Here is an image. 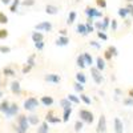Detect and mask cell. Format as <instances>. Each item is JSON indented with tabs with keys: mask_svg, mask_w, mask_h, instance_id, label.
Returning a JSON list of instances; mask_svg holds the SVG:
<instances>
[{
	"mask_svg": "<svg viewBox=\"0 0 133 133\" xmlns=\"http://www.w3.org/2000/svg\"><path fill=\"white\" fill-rule=\"evenodd\" d=\"M115 132L116 133H124V124L118 117L115 118Z\"/></svg>",
	"mask_w": 133,
	"mask_h": 133,
	"instance_id": "7c38bea8",
	"label": "cell"
},
{
	"mask_svg": "<svg viewBox=\"0 0 133 133\" xmlns=\"http://www.w3.org/2000/svg\"><path fill=\"white\" fill-rule=\"evenodd\" d=\"M91 75H92V79L96 84H101L104 81V77L101 75V72L96 69V66H91Z\"/></svg>",
	"mask_w": 133,
	"mask_h": 133,
	"instance_id": "277c9868",
	"label": "cell"
},
{
	"mask_svg": "<svg viewBox=\"0 0 133 133\" xmlns=\"http://www.w3.org/2000/svg\"><path fill=\"white\" fill-rule=\"evenodd\" d=\"M96 69L100 71V72H103L105 69V61H104V59L101 56H98L96 59Z\"/></svg>",
	"mask_w": 133,
	"mask_h": 133,
	"instance_id": "5bb4252c",
	"label": "cell"
},
{
	"mask_svg": "<svg viewBox=\"0 0 133 133\" xmlns=\"http://www.w3.org/2000/svg\"><path fill=\"white\" fill-rule=\"evenodd\" d=\"M108 51L110 52V55H112V56H113V57H116V56H117V55H118V51H117V48H116L115 45H110V47L108 48Z\"/></svg>",
	"mask_w": 133,
	"mask_h": 133,
	"instance_id": "74e56055",
	"label": "cell"
},
{
	"mask_svg": "<svg viewBox=\"0 0 133 133\" xmlns=\"http://www.w3.org/2000/svg\"><path fill=\"white\" fill-rule=\"evenodd\" d=\"M76 80H77V83H80V84L84 85L87 83V77H85V75L83 72H79V73H76Z\"/></svg>",
	"mask_w": 133,
	"mask_h": 133,
	"instance_id": "d4e9b609",
	"label": "cell"
},
{
	"mask_svg": "<svg viewBox=\"0 0 133 133\" xmlns=\"http://www.w3.org/2000/svg\"><path fill=\"white\" fill-rule=\"evenodd\" d=\"M83 57H84L85 65H89V66H92V65H93V57H92V55H91V53L84 52V53H83Z\"/></svg>",
	"mask_w": 133,
	"mask_h": 133,
	"instance_id": "e0dca14e",
	"label": "cell"
},
{
	"mask_svg": "<svg viewBox=\"0 0 133 133\" xmlns=\"http://www.w3.org/2000/svg\"><path fill=\"white\" fill-rule=\"evenodd\" d=\"M3 75L5 77H12V76L16 75V72H15L14 68H11V66H5V68H3Z\"/></svg>",
	"mask_w": 133,
	"mask_h": 133,
	"instance_id": "ffe728a7",
	"label": "cell"
},
{
	"mask_svg": "<svg viewBox=\"0 0 133 133\" xmlns=\"http://www.w3.org/2000/svg\"><path fill=\"white\" fill-rule=\"evenodd\" d=\"M44 47H45V43H44V41H37V43H35V48H36L37 51H43Z\"/></svg>",
	"mask_w": 133,
	"mask_h": 133,
	"instance_id": "ab89813d",
	"label": "cell"
},
{
	"mask_svg": "<svg viewBox=\"0 0 133 133\" xmlns=\"http://www.w3.org/2000/svg\"><path fill=\"white\" fill-rule=\"evenodd\" d=\"M84 128V123H83V121H76V123H75V132H80L81 129Z\"/></svg>",
	"mask_w": 133,
	"mask_h": 133,
	"instance_id": "d6a6232c",
	"label": "cell"
},
{
	"mask_svg": "<svg viewBox=\"0 0 133 133\" xmlns=\"http://www.w3.org/2000/svg\"><path fill=\"white\" fill-rule=\"evenodd\" d=\"M8 37V31L4 28H0V40H4Z\"/></svg>",
	"mask_w": 133,
	"mask_h": 133,
	"instance_id": "f35d334b",
	"label": "cell"
},
{
	"mask_svg": "<svg viewBox=\"0 0 133 133\" xmlns=\"http://www.w3.org/2000/svg\"><path fill=\"white\" fill-rule=\"evenodd\" d=\"M85 28H87V33H92L95 31L93 23H88V21H87V24H85Z\"/></svg>",
	"mask_w": 133,
	"mask_h": 133,
	"instance_id": "b9f144b4",
	"label": "cell"
},
{
	"mask_svg": "<svg viewBox=\"0 0 133 133\" xmlns=\"http://www.w3.org/2000/svg\"><path fill=\"white\" fill-rule=\"evenodd\" d=\"M71 115H72V108H68V109H64V113H63V121H64V123H66V121L69 120Z\"/></svg>",
	"mask_w": 133,
	"mask_h": 133,
	"instance_id": "4316f807",
	"label": "cell"
},
{
	"mask_svg": "<svg viewBox=\"0 0 133 133\" xmlns=\"http://www.w3.org/2000/svg\"><path fill=\"white\" fill-rule=\"evenodd\" d=\"M127 2H129V3H130V2H133V0H127Z\"/></svg>",
	"mask_w": 133,
	"mask_h": 133,
	"instance_id": "91938a15",
	"label": "cell"
},
{
	"mask_svg": "<svg viewBox=\"0 0 133 133\" xmlns=\"http://www.w3.org/2000/svg\"><path fill=\"white\" fill-rule=\"evenodd\" d=\"M103 32H105L107 29H108V27H109V24H110V19H109V16H104V19H103Z\"/></svg>",
	"mask_w": 133,
	"mask_h": 133,
	"instance_id": "f546056e",
	"label": "cell"
},
{
	"mask_svg": "<svg viewBox=\"0 0 133 133\" xmlns=\"http://www.w3.org/2000/svg\"><path fill=\"white\" fill-rule=\"evenodd\" d=\"M44 80L48 81V83H52V84H59L61 81V77L56 73H48V75H45Z\"/></svg>",
	"mask_w": 133,
	"mask_h": 133,
	"instance_id": "9c48e42d",
	"label": "cell"
},
{
	"mask_svg": "<svg viewBox=\"0 0 133 133\" xmlns=\"http://www.w3.org/2000/svg\"><path fill=\"white\" fill-rule=\"evenodd\" d=\"M27 64L31 66V68H33V66L36 65V63H35V55H31V56L28 57V60H27Z\"/></svg>",
	"mask_w": 133,
	"mask_h": 133,
	"instance_id": "d590c367",
	"label": "cell"
},
{
	"mask_svg": "<svg viewBox=\"0 0 133 133\" xmlns=\"http://www.w3.org/2000/svg\"><path fill=\"white\" fill-rule=\"evenodd\" d=\"M45 123H48V124H49V123H51V124H57V123H61V118L53 116V112L51 110V112H48L47 116H45Z\"/></svg>",
	"mask_w": 133,
	"mask_h": 133,
	"instance_id": "30bf717a",
	"label": "cell"
},
{
	"mask_svg": "<svg viewBox=\"0 0 133 133\" xmlns=\"http://www.w3.org/2000/svg\"><path fill=\"white\" fill-rule=\"evenodd\" d=\"M27 120H28V124H29V125H39V124H40V118H39L36 115H29V116H27Z\"/></svg>",
	"mask_w": 133,
	"mask_h": 133,
	"instance_id": "9a60e30c",
	"label": "cell"
},
{
	"mask_svg": "<svg viewBox=\"0 0 133 133\" xmlns=\"http://www.w3.org/2000/svg\"><path fill=\"white\" fill-rule=\"evenodd\" d=\"M69 100L71 103H73V104H80V98L77 97V96H75V95H68V97H66Z\"/></svg>",
	"mask_w": 133,
	"mask_h": 133,
	"instance_id": "1f68e13d",
	"label": "cell"
},
{
	"mask_svg": "<svg viewBox=\"0 0 133 133\" xmlns=\"http://www.w3.org/2000/svg\"><path fill=\"white\" fill-rule=\"evenodd\" d=\"M104 57H105V60H112V57H113V56H112V55H110V52L107 49V51L104 52Z\"/></svg>",
	"mask_w": 133,
	"mask_h": 133,
	"instance_id": "681fc988",
	"label": "cell"
},
{
	"mask_svg": "<svg viewBox=\"0 0 133 133\" xmlns=\"http://www.w3.org/2000/svg\"><path fill=\"white\" fill-rule=\"evenodd\" d=\"M93 24H95L93 28H96L97 31H101V32H103V23H101V21H95Z\"/></svg>",
	"mask_w": 133,
	"mask_h": 133,
	"instance_id": "bcb514c9",
	"label": "cell"
},
{
	"mask_svg": "<svg viewBox=\"0 0 133 133\" xmlns=\"http://www.w3.org/2000/svg\"><path fill=\"white\" fill-rule=\"evenodd\" d=\"M123 103H124V105H125V107H133V98L127 97V98H124V100H123Z\"/></svg>",
	"mask_w": 133,
	"mask_h": 133,
	"instance_id": "60d3db41",
	"label": "cell"
},
{
	"mask_svg": "<svg viewBox=\"0 0 133 133\" xmlns=\"http://www.w3.org/2000/svg\"><path fill=\"white\" fill-rule=\"evenodd\" d=\"M17 113H19V105L16 103H14V104H9V108H8L7 112L4 113V116H5V118H12Z\"/></svg>",
	"mask_w": 133,
	"mask_h": 133,
	"instance_id": "5b68a950",
	"label": "cell"
},
{
	"mask_svg": "<svg viewBox=\"0 0 133 133\" xmlns=\"http://www.w3.org/2000/svg\"><path fill=\"white\" fill-rule=\"evenodd\" d=\"M28 128H29V124H28L27 116L19 115V116H17V127H15L16 133H27Z\"/></svg>",
	"mask_w": 133,
	"mask_h": 133,
	"instance_id": "6da1fadb",
	"label": "cell"
},
{
	"mask_svg": "<svg viewBox=\"0 0 133 133\" xmlns=\"http://www.w3.org/2000/svg\"><path fill=\"white\" fill-rule=\"evenodd\" d=\"M19 5H20V0H14L12 4L9 5V11H11L12 14H15L16 11H17V8H19Z\"/></svg>",
	"mask_w": 133,
	"mask_h": 133,
	"instance_id": "f1b7e54d",
	"label": "cell"
},
{
	"mask_svg": "<svg viewBox=\"0 0 133 133\" xmlns=\"http://www.w3.org/2000/svg\"><path fill=\"white\" fill-rule=\"evenodd\" d=\"M125 8H127V9H128V14H129V15H132V16H133V5H132V4H130V3H129V4H128V5H127V7H125Z\"/></svg>",
	"mask_w": 133,
	"mask_h": 133,
	"instance_id": "f907efd6",
	"label": "cell"
},
{
	"mask_svg": "<svg viewBox=\"0 0 133 133\" xmlns=\"http://www.w3.org/2000/svg\"><path fill=\"white\" fill-rule=\"evenodd\" d=\"M32 40L33 43H37V41H44V36L41 32H32Z\"/></svg>",
	"mask_w": 133,
	"mask_h": 133,
	"instance_id": "d6986e66",
	"label": "cell"
},
{
	"mask_svg": "<svg viewBox=\"0 0 133 133\" xmlns=\"http://www.w3.org/2000/svg\"><path fill=\"white\" fill-rule=\"evenodd\" d=\"M0 52H2V53H9L11 48L7 47V45H0Z\"/></svg>",
	"mask_w": 133,
	"mask_h": 133,
	"instance_id": "c3c4849f",
	"label": "cell"
},
{
	"mask_svg": "<svg viewBox=\"0 0 133 133\" xmlns=\"http://www.w3.org/2000/svg\"><path fill=\"white\" fill-rule=\"evenodd\" d=\"M76 17H77V14L75 12V11H71L69 15H68V20H66V23H68V24H73L76 21Z\"/></svg>",
	"mask_w": 133,
	"mask_h": 133,
	"instance_id": "83f0119b",
	"label": "cell"
},
{
	"mask_svg": "<svg viewBox=\"0 0 133 133\" xmlns=\"http://www.w3.org/2000/svg\"><path fill=\"white\" fill-rule=\"evenodd\" d=\"M3 96H4V92H3V91H0V98H2Z\"/></svg>",
	"mask_w": 133,
	"mask_h": 133,
	"instance_id": "6f0895ef",
	"label": "cell"
},
{
	"mask_svg": "<svg viewBox=\"0 0 133 133\" xmlns=\"http://www.w3.org/2000/svg\"><path fill=\"white\" fill-rule=\"evenodd\" d=\"M73 87H75V91L76 92H80V93H83V91H84V85L83 84H80V83H75L73 84Z\"/></svg>",
	"mask_w": 133,
	"mask_h": 133,
	"instance_id": "8d00e7d4",
	"label": "cell"
},
{
	"mask_svg": "<svg viewBox=\"0 0 133 133\" xmlns=\"http://www.w3.org/2000/svg\"><path fill=\"white\" fill-rule=\"evenodd\" d=\"M39 100L36 97H28L25 101H24V109L28 110V112H33L35 109H37L39 107Z\"/></svg>",
	"mask_w": 133,
	"mask_h": 133,
	"instance_id": "3957f363",
	"label": "cell"
},
{
	"mask_svg": "<svg viewBox=\"0 0 133 133\" xmlns=\"http://www.w3.org/2000/svg\"><path fill=\"white\" fill-rule=\"evenodd\" d=\"M21 4L25 5V7H32V5H35V0H24Z\"/></svg>",
	"mask_w": 133,
	"mask_h": 133,
	"instance_id": "f6af8a7d",
	"label": "cell"
},
{
	"mask_svg": "<svg viewBox=\"0 0 133 133\" xmlns=\"http://www.w3.org/2000/svg\"><path fill=\"white\" fill-rule=\"evenodd\" d=\"M9 108V101L8 100H3L2 103H0V112L2 113H5Z\"/></svg>",
	"mask_w": 133,
	"mask_h": 133,
	"instance_id": "603a6c76",
	"label": "cell"
},
{
	"mask_svg": "<svg viewBox=\"0 0 133 133\" xmlns=\"http://www.w3.org/2000/svg\"><path fill=\"white\" fill-rule=\"evenodd\" d=\"M97 36H98V39H101V40H104V41H107V40H108V36H107V33H105V32L97 31Z\"/></svg>",
	"mask_w": 133,
	"mask_h": 133,
	"instance_id": "7bdbcfd3",
	"label": "cell"
},
{
	"mask_svg": "<svg viewBox=\"0 0 133 133\" xmlns=\"http://www.w3.org/2000/svg\"><path fill=\"white\" fill-rule=\"evenodd\" d=\"M117 20H115V19H112V21H110V28H112V31L115 32V31H117Z\"/></svg>",
	"mask_w": 133,
	"mask_h": 133,
	"instance_id": "7dc6e473",
	"label": "cell"
},
{
	"mask_svg": "<svg viewBox=\"0 0 133 133\" xmlns=\"http://www.w3.org/2000/svg\"><path fill=\"white\" fill-rule=\"evenodd\" d=\"M39 103H41L44 107H52L53 105V98L51 96H43Z\"/></svg>",
	"mask_w": 133,
	"mask_h": 133,
	"instance_id": "4fadbf2b",
	"label": "cell"
},
{
	"mask_svg": "<svg viewBox=\"0 0 133 133\" xmlns=\"http://www.w3.org/2000/svg\"><path fill=\"white\" fill-rule=\"evenodd\" d=\"M97 132L98 133H105L107 132V118L104 115L98 117V124H97Z\"/></svg>",
	"mask_w": 133,
	"mask_h": 133,
	"instance_id": "ba28073f",
	"label": "cell"
},
{
	"mask_svg": "<svg viewBox=\"0 0 133 133\" xmlns=\"http://www.w3.org/2000/svg\"><path fill=\"white\" fill-rule=\"evenodd\" d=\"M76 31H77V33H80V35H83V36H87V35H88V33H87V28H85V24H77Z\"/></svg>",
	"mask_w": 133,
	"mask_h": 133,
	"instance_id": "484cf974",
	"label": "cell"
},
{
	"mask_svg": "<svg viewBox=\"0 0 133 133\" xmlns=\"http://www.w3.org/2000/svg\"><path fill=\"white\" fill-rule=\"evenodd\" d=\"M45 12H47L48 15H56V14L59 12V8H57L56 5H52V4H48V5L45 7Z\"/></svg>",
	"mask_w": 133,
	"mask_h": 133,
	"instance_id": "ac0fdd59",
	"label": "cell"
},
{
	"mask_svg": "<svg viewBox=\"0 0 133 133\" xmlns=\"http://www.w3.org/2000/svg\"><path fill=\"white\" fill-rule=\"evenodd\" d=\"M8 23V16L0 11V24H7Z\"/></svg>",
	"mask_w": 133,
	"mask_h": 133,
	"instance_id": "836d02e7",
	"label": "cell"
},
{
	"mask_svg": "<svg viewBox=\"0 0 133 133\" xmlns=\"http://www.w3.org/2000/svg\"><path fill=\"white\" fill-rule=\"evenodd\" d=\"M60 33H61V36H65V35H66V31H65V29H61Z\"/></svg>",
	"mask_w": 133,
	"mask_h": 133,
	"instance_id": "9f6ffc18",
	"label": "cell"
},
{
	"mask_svg": "<svg viewBox=\"0 0 133 133\" xmlns=\"http://www.w3.org/2000/svg\"><path fill=\"white\" fill-rule=\"evenodd\" d=\"M68 44H69V39L66 36H60L56 40V45L57 47H65V45H68Z\"/></svg>",
	"mask_w": 133,
	"mask_h": 133,
	"instance_id": "2e32d148",
	"label": "cell"
},
{
	"mask_svg": "<svg viewBox=\"0 0 133 133\" xmlns=\"http://www.w3.org/2000/svg\"><path fill=\"white\" fill-rule=\"evenodd\" d=\"M85 15L88 17H92V19H95V17H103V14L100 12V11H97L96 8H93V7H87L85 8Z\"/></svg>",
	"mask_w": 133,
	"mask_h": 133,
	"instance_id": "8992f818",
	"label": "cell"
},
{
	"mask_svg": "<svg viewBox=\"0 0 133 133\" xmlns=\"http://www.w3.org/2000/svg\"><path fill=\"white\" fill-rule=\"evenodd\" d=\"M96 4L100 8H107V0H96Z\"/></svg>",
	"mask_w": 133,
	"mask_h": 133,
	"instance_id": "ee69618b",
	"label": "cell"
},
{
	"mask_svg": "<svg viewBox=\"0 0 133 133\" xmlns=\"http://www.w3.org/2000/svg\"><path fill=\"white\" fill-rule=\"evenodd\" d=\"M79 98L81 100V101H83L84 104H87V105H91V103H92V101H91V98H89V97H88L87 95H84V93H81Z\"/></svg>",
	"mask_w": 133,
	"mask_h": 133,
	"instance_id": "4dcf8cb0",
	"label": "cell"
},
{
	"mask_svg": "<svg viewBox=\"0 0 133 133\" xmlns=\"http://www.w3.org/2000/svg\"><path fill=\"white\" fill-rule=\"evenodd\" d=\"M49 127H48V123H41L40 124V127L37 128V133H49V129H48Z\"/></svg>",
	"mask_w": 133,
	"mask_h": 133,
	"instance_id": "44dd1931",
	"label": "cell"
},
{
	"mask_svg": "<svg viewBox=\"0 0 133 133\" xmlns=\"http://www.w3.org/2000/svg\"><path fill=\"white\" fill-rule=\"evenodd\" d=\"M129 97L133 98V88H132V89H129Z\"/></svg>",
	"mask_w": 133,
	"mask_h": 133,
	"instance_id": "11a10c76",
	"label": "cell"
},
{
	"mask_svg": "<svg viewBox=\"0 0 133 133\" xmlns=\"http://www.w3.org/2000/svg\"><path fill=\"white\" fill-rule=\"evenodd\" d=\"M60 107L63 109H68V108H72V103L69 101L68 98H61L60 100Z\"/></svg>",
	"mask_w": 133,
	"mask_h": 133,
	"instance_id": "7402d4cb",
	"label": "cell"
},
{
	"mask_svg": "<svg viewBox=\"0 0 133 133\" xmlns=\"http://www.w3.org/2000/svg\"><path fill=\"white\" fill-rule=\"evenodd\" d=\"M35 29L36 31H44V32H51L52 31V24L49 23V21H41V23L36 24L35 25Z\"/></svg>",
	"mask_w": 133,
	"mask_h": 133,
	"instance_id": "52a82bcc",
	"label": "cell"
},
{
	"mask_svg": "<svg viewBox=\"0 0 133 133\" xmlns=\"http://www.w3.org/2000/svg\"><path fill=\"white\" fill-rule=\"evenodd\" d=\"M2 3L5 4V5H9L11 4V0H2Z\"/></svg>",
	"mask_w": 133,
	"mask_h": 133,
	"instance_id": "db71d44e",
	"label": "cell"
},
{
	"mask_svg": "<svg viewBox=\"0 0 133 133\" xmlns=\"http://www.w3.org/2000/svg\"><path fill=\"white\" fill-rule=\"evenodd\" d=\"M11 92H12L14 95H20L21 93V85H20V83L19 81H12L11 83Z\"/></svg>",
	"mask_w": 133,
	"mask_h": 133,
	"instance_id": "8fae6325",
	"label": "cell"
},
{
	"mask_svg": "<svg viewBox=\"0 0 133 133\" xmlns=\"http://www.w3.org/2000/svg\"><path fill=\"white\" fill-rule=\"evenodd\" d=\"M76 64H77V66L79 68H81V69H84L85 68V61H84V57H83V55H79L77 56V59H76Z\"/></svg>",
	"mask_w": 133,
	"mask_h": 133,
	"instance_id": "cb8c5ba5",
	"label": "cell"
},
{
	"mask_svg": "<svg viewBox=\"0 0 133 133\" xmlns=\"http://www.w3.org/2000/svg\"><path fill=\"white\" fill-rule=\"evenodd\" d=\"M79 117L81 118L83 123H87V124H92L95 121V117H93V113L88 109H80L79 110Z\"/></svg>",
	"mask_w": 133,
	"mask_h": 133,
	"instance_id": "7a4b0ae2",
	"label": "cell"
},
{
	"mask_svg": "<svg viewBox=\"0 0 133 133\" xmlns=\"http://www.w3.org/2000/svg\"><path fill=\"white\" fill-rule=\"evenodd\" d=\"M31 69H32V68H31V66H29V65H25V66H24V68H23V73L25 75V73H28V72H29Z\"/></svg>",
	"mask_w": 133,
	"mask_h": 133,
	"instance_id": "816d5d0a",
	"label": "cell"
},
{
	"mask_svg": "<svg viewBox=\"0 0 133 133\" xmlns=\"http://www.w3.org/2000/svg\"><path fill=\"white\" fill-rule=\"evenodd\" d=\"M89 44H91V45H92V47H95V48H97V49L100 48V44H97V41H91Z\"/></svg>",
	"mask_w": 133,
	"mask_h": 133,
	"instance_id": "f5cc1de1",
	"label": "cell"
},
{
	"mask_svg": "<svg viewBox=\"0 0 133 133\" xmlns=\"http://www.w3.org/2000/svg\"><path fill=\"white\" fill-rule=\"evenodd\" d=\"M2 84H3V83H2V80H0V87H3V85H2Z\"/></svg>",
	"mask_w": 133,
	"mask_h": 133,
	"instance_id": "680465c9",
	"label": "cell"
},
{
	"mask_svg": "<svg viewBox=\"0 0 133 133\" xmlns=\"http://www.w3.org/2000/svg\"><path fill=\"white\" fill-rule=\"evenodd\" d=\"M117 12H118V15H120L121 17H124V19H125V17L129 15V14H128V9H127V8H123V7H121V8H118V11H117Z\"/></svg>",
	"mask_w": 133,
	"mask_h": 133,
	"instance_id": "e575fe53",
	"label": "cell"
}]
</instances>
